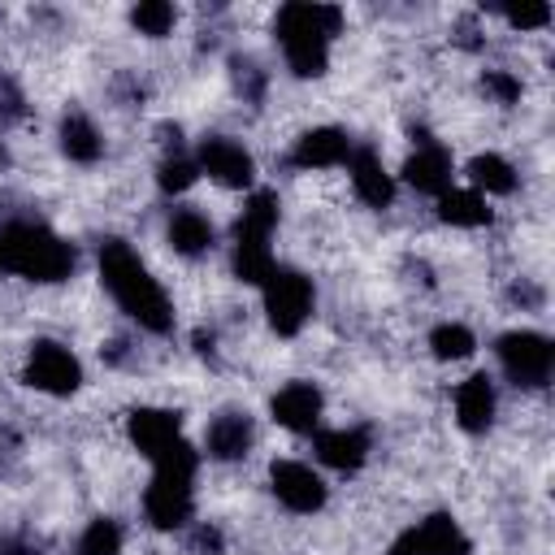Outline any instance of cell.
Segmentation results:
<instances>
[{
    "label": "cell",
    "mask_w": 555,
    "mask_h": 555,
    "mask_svg": "<svg viewBox=\"0 0 555 555\" xmlns=\"http://www.w3.org/2000/svg\"><path fill=\"white\" fill-rule=\"evenodd\" d=\"M100 278L113 291V299L121 304V312L134 317L143 330L165 334L173 325V312H169L165 291L156 286V278L139 264V256L126 243H104L100 247Z\"/></svg>",
    "instance_id": "obj_1"
},
{
    "label": "cell",
    "mask_w": 555,
    "mask_h": 555,
    "mask_svg": "<svg viewBox=\"0 0 555 555\" xmlns=\"http://www.w3.org/2000/svg\"><path fill=\"white\" fill-rule=\"evenodd\" d=\"M343 13L334 4H286L278 13V39L299 78H317L325 69V43L338 30Z\"/></svg>",
    "instance_id": "obj_2"
},
{
    "label": "cell",
    "mask_w": 555,
    "mask_h": 555,
    "mask_svg": "<svg viewBox=\"0 0 555 555\" xmlns=\"http://www.w3.org/2000/svg\"><path fill=\"white\" fill-rule=\"evenodd\" d=\"M0 264L9 273L35 278V282H61L74 269V247L61 243L52 230L17 221L9 230H0Z\"/></svg>",
    "instance_id": "obj_3"
},
{
    "label": "cell",
    "mask_w": 555,
    "mask_h": 555,
    "mask_svg": "<svg viewBox=\"0 0 555 555\" xmlns=\"http://www.w3.org/2000/svg\"><path fill=\"white\" fill-rule=\"evenodd\" d=\"M264 312L278 334H299L312 312V282L295 269H273L264 278Z\"/></svg>",
    "instance_id": "obj_4"
},
{
    "label": "cell",
    "mask_w": 555,
    "mask_h": 555,
    "mask_svg": "<svg viewBox=\"0 0 555 555\" xmlns=\"http://www.w3.org/2000/svg\"><path fill=\"white\" fill-rule=\"evenodd\" d=\"M499 364L507 369V377L516 386H542L551 377L555 347H551V338H542L533 330H512L499 338Z\"/></svg>",
    "instance_id": "obj_5"
},
{
    "label": "cell",
    "mask_w": 555,
    "mask_h": 555,
    "mask_svg": "<svg viewBox=\"0 0 555 555\" xmlns=\"http://www.w3.org/2000/svg\"><path fill=\"white\" fill-rule=\"evenodd\" d=\"M26 382L35 390H48V395H74L78 382H82V369H78V360L65 347L35 343L30 347V360H26Z\"/></svg>",
    "instance_id": "obj_6"
},
{
    "label": "cell",
    "mask_w": 555,
    "mask_h": 555,
    "mask_svg": "<svg viewBox=\"0 0 555 555\" xmlns=\"http://www.w3.org/2000/svg\"><path fill=\"white\" fill-rule=\"evenodd\" d=\"M143 507H147V520L156 529H178L191 520V477H178V473H156L147 494H143Z\"/></svg>",
    "instance_id": "obj_7"
},
{
    "label": "cell",
    "mask_w": 555,
    "mask_h": 555,
    "mask_svg": "<svg viewBox=\"0 0 555 555\" xmlns=\"http://www.w3.org/2000/svg\"><path fill=\"white\" fill-rule=\"evenodd\" d=\"M269 477H273V494L291 512H317L325 503V481L308 464H299V460H278Z\"/></svg>",
    "instance_id": "obj_8"
},
{
    "label": "cell",
    "mask_w": 555,
    "mask_h": 555,
    "mask_svg": "<svg viewBox=\"0 0 555 555\" xmlns=\"http://www.w3.org/2000/svg\"><path fill=\"white\" fill-rule=\"evenodd\" d=\"M273 421L295 429V434H312L321 421V390L312 382H291L273 395Z\"/></svg>",
    "instance_id": "obj_9"
},
{
    "label": "cell",
    "mask_w": 555,
    "mask_h": 555,
    "mask_svg": "<svg viewBox=\"0 0 555 555\" xmlns=\"http://www.w3.org/2000/svg\"><path fill=\"white\" fill-rule=\"evenodd\" d=\"M126 429H130V442H134L143 455H152V460H156L169 442H178V416L165 412V408H134L130 421H126Z\"/></svg>",
    "instance_id": "obj_10"
},
{
    "label": "cell",
    "mask_w": 555,
    "mask_h": 555,
    "mask_svg": "<svg viewBox=\"0 0 555 555\" xmlns=\"http://www.w3.org/2000/svg\"><path fill=\"white\" fill-rule=\"evenodd\" d=\"M199 165H204L221 186H247V182H251V156H247L238 143H230V139H204Z\"/></svg>",
    "instance_id": "obj_11"
},
{
    "label": "cell",
    "mask_w": 555,
    "mask_h": 555,
    "mask_svg": "<svg viewBox=\"0 0 555 555\" xmlns=\"http://www.w3.org/2000/svg\"><path fill=\"white\" fill-rule=\"evenodd\" d=\"M403 178L416 186V191H425V195H442L447 191V182H451V156L442 152V147H434L429 139H421V147L408 156V165H403Z\"/></svg>",
    "instance_id": "obj_12"
},
{
    "label": "cell",
    "mask_w": 555,
    "mask_h": 555,
    "mask_svg": "<svg viewBox=\"0 0 555 555\" xmlns=\"http://www.w3.org/2000/svg\"><path fill=\"white\" fill-rule=\"evenodd\" d=\"M455 416H460V425L468 434L490 429V421H494V386H490L486 373H473L468 382H460V390H455Z\"/></svg>",
    "instance_id": "obj_13"
},
{
    "label": "cell",
    "mask_w": 555,
    "mask_h": 555,
    "mask_svg": "<svg viewBox=\"0 0 555 555\" xmlns=\"http://www.w3.org/2000/svg\"><path fill=\"white\" fill-rule=\"evenodd\" d=\"M317 455L338 473H356L369 455V438L360 429H325L317 434Z\"/></svg>",
    "instance_id": "obj_14"
},
{
    "label": "cell",
    "mask_w": 555,
    "mask_h": 555,
    "mask_svg": "<svg viewBox=\"0 0 555 555\" xmlns=\"http://www.w3.org/2000/svg\"><path fill=\"white\" fill-rule=\"evenodd\" d=\"M343 156H347V134L334 126H317L295 143V165L304 169H325V165H338Z\"/></svg>",
    "instance_id": "obj_15"
},
{
    "label": "cell",
    "mask_w": 555,
    "mask_h": 555,
    "mask_svg": "<svg viewBox=\"0 0 555 555\" xmlns=\"http://www.w3.org/2000/svg\"><path fill=\"white\" fill-rule=\"evenodd\" d=\"M351 186H356V195H360L364 204H373V208H386L390 195H395V182H390V173L382 169V160H377L373 152H356V156H351Z\"/></svg>",
    "instance_id": "obj_16"
},
{
    "label": "cell",
    "mask_w": 555,
    "mask_h": 555,
    "mask_svg": "<svg viewBox=\"0 0 555 555\" xmlns=\"http://www.w3.org/2000/svg\"><path fill=\"white\" fill-rule=\"evenodd\" d=\"M247 447H251V421L243 412H221L208 425V451L217 460H243Z\"/></svg>",
    "instance_id": "obj_17"
},
{
    "label": "cell",
    "mask_w": 555,
    "mask_h": 555,
    "mask_svg": "<svg viewBox=\"0 0 555 555\" xmlns=\"http://www.w3.org/2000/svg\"><path fill=\"white\" fill-rule=\"evenodd\" d=\"M169 243H173V251H182V256L208 251V247H212V225H208V217H199L195 208L173 212V217H169Z\"/></svg>",
    "instance_id": "obj_18"
},
{
    "label": "cell",
    "mask_w": 555,
    "mask_h": 555,
    "mask_svg": "<svg viewBox=\"0 0 555 555\" xmlns=\"http://www.w3.org/2000/svg\"><path fill=\"white\" fill-rule=\"evenodd\" d=\"M273 225H278V199H273L269 191H256V195L247 199V208H243L238 225H234V238H247V243H269Z\"/></svg>",
    "instance_id": "obj_19"
},
{
    "label": "cell",
    "mask_w": 555,
    "mask_h": 555,
    "mask_svg": "<svg viewBox=\"0 0 555 555\" xmlns=\"http://www.w3.org/2000/svg\"><path fill=\"white\" fill-rule=\"evenodd\" d=\"M421 546H425V555H468V538L460 533V525L451 520V516H442V512H434L429 520H421Z\"/></svg>",
    "instance_id": "obj_20"
},
{
    "label": "cell",
    "mask_w": 555,
    "mask_h": 555,
    "mask_svg": "<svg viewBox=\"0 0 555 555\" xmlns=\"http://www.w3.org/2000/svg\"><path fill=\"white\" fill-rule=\"evenodd\" d=\"M61 147H65V156L69 160H82V165H91L95 156H100V130L91 126V117H82V113H69L65 121H61Z\"/></svg>",
    "instance_id": "obj_21"
},
{
    "label": "cell",
    "mask_w": 555,
    "mask_h": 555,
    "mask_svg": "<svg viewBox=\"0 0 555 555\" xmlns=\"http://www.w3.org/2000/svg\"><path fill=\"white\" fill-rule=\"evenodd\" d=\"M438 217L451 221V225H486L490 221V208H486V199L477 191H442Z\"/></svg>",
    "instance_id": "obj_22"
},
{
    "label": "cell",
    "mask_w": 555,
    "mask_h": 555,
    "mask_svg": "<svg viewBox=\"0 0 555 555\" xmlns=\"http://www.w3.org/2000/svg\"><path fill=\"white\" fill-rule=\"evenodd\" d=\"M468 178H473V186H481V191H494V195H507V191L516 186V173H512V165H507L503 156H494V152L477 156V160L468 165Z\"/></svg>",
    "instance_id": "obj_23"
},
{
    "label": "cell",
    "mask_w": 555,
    "mask_h": 555,
    "mask_svg": "<svg viewBox=\"0 0 555 555\" xmlns=\"http://www.w3.org/2000/svg\"><path fill=\"white\" fill-rule=\"evenodd\" d=\"M234 273L243 282H264L273 273V256H269V243H247L238 238L234 243Z\"/></svg>",
    "instance_id": "obj_24"
},
{
    "label": "cell",
    "mask_w": 555,
    "mask_h": 555,
    "mask_svg": "<svg viewBox=\"0 0 555 555\" xmlns=\"http://www.w3.org/2000/svg\"><path fill=\"white\" fill-rule=\"evenodd\" d=\"M429 347H434V356H438V360H464L477 343H473V334H468L464 325L447 321V325H438V330L429 334Z\"/></svg>",
    "instance_id": "obj_25"
},
{
    "label": "cell",
    "mask_w": 555,
    "mask_h": 555,
    "mask_svg": "<svg viewBox=\"0 0 555 555\" xmlns=\"http://www.w3.org/2000/svg\"><path fill=\"white\" fill-rule=\"evenodd\" d=\"M173 4H165V0H143V4H134L130 9V22L143 30V35H169V26H173Z\"/></svg>",
    "instance_id": "obj_26"
},
{
    "label": "cell",
    "mask_w": 555,
    "mask_h": 555,
    "mask_svg": "<svg viewBox=\"0 0 555 555\" xmlns=\"http://www.w3.org/2000/svg\"><path fill=\"white\" fill-rule=\"evenodd\" d=\"M117 551H121V529L113 520H91L78 542V555H117Z\"/></svg>",
    "instance_id": "obj_27"
},
{
    "label": "cell",
    "mask_w": 555,
    "mask_h": 555,
    "mask_svg": "<svg viewBox=\"0 0 555 555\" xmlns=\"http://www.w3.org/2000/svg\"><path fill=\"white\" fill-rule=\"evenodd\" d=\"M156 473H178V477H195V451L178 438L156 455Z\"/></svg>",
    "instance_id": "obj_28"
},
{
    "label": "cell",
    "mask_w": 555,
    "mask_h": 555,
    "mask_svg": "<svg viewBox=\"0 0 555 555\" xmlns=\"http://www.w3.org/2000/svg\"><path fill=\"white\" fill-rule=\"evenodd\" d=\"M156 182H160L165 191H186V186L195 182V165H191L186 156H169V160L160 165V173H156Z\"/></svg>",
    "instance_id": "obj_29"
},
{
    "label": "cell",
    "mask_w": 555,
    "mask_h": 555,
    "mask_svg": "<svg viewBox=\"0 0 555 555\" xmlns=\"http://www.w3.org/2000/svg\"><path fill=\"white\" fill-rule=\"evenodd\" d=\"M486 91H490L494 100H503V104H512V100L520 95V82H516L512 74H503V69H490V74H486Z\"/></svg>",
    "instance_id": "obj_30"
},
{
    "label": "cell",
    "mask_w": 555,
    "mask_h": 555,
    "mask_svg": "<svg viewBox=\"0 0 555 555\" xmlns=\"http://www.w3.org/2000/svg\"><path fill=\"white\" fill-rule=\"evenodd\" d=\"M507 22L520 26V30H529V26H546V22H551V9H546V4H525V9H512Z\"/></svg>",
    "instance_id": "obj_31"
},
{
    "label": "cell",
    "mask_w": 555,
    "mask_h": 555,
    "mask_svg": "<svg viewBox=\"0 0 555 555\" xmlns=\"http://www.w3.org/2000/svg\"><path fill=\"white\" fill-rule=\"evenodd\" d=\"M390 555H425V546H421V533H416V529L399 533V538L390 542Z\"/></svg>",
    "instance_id": "obj_32"
},
{
    "label": "cell",
    "mask_w": 555,
    "mask_h": 555,
    "mask_svg": "<svg viewBox=\"0 0 555 555\" xmlns=\"http://www.w3.org/2000/svg\"><path fill=\"white\" fill-rule=\"evenodd\" d=\"M0 555H9V546H4V542H0Z\"/></svg>",
    "instance_id": "obj_33"
},
{
    "label": "cell",
    "mask_w": 555,
    "mask_h": 555,
    "mask_svg": "<svg viewBox=\"0 0 555 555\" xmlns=\"http://www.w3.org/2000/svg\"><path fill=\"white\" fill-rule=\"evenodd\" d=\"M0 269H4V264H0Z\"/></svg>",
    "instance_id": "obj_34"
},
{
    "label": "cell",
    "mask_w": 555,
    "mask_h": 555,
    "mask_svg": "<svg viewBox=\"0 0 555 555\" xmlns=\"http://www.w3.org/2000/svg\"><path fill=\"white\" fill-rule=\"evenodd\" d=\"M0 156H4V152H0Z\"/></svg>",
    "instance_id": "obj_35"
}]
</instances>
